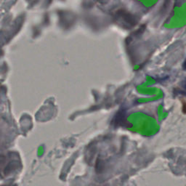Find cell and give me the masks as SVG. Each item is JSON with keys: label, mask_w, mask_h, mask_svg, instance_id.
I'll use <instances>...</instances> for the list:
<instances>
[{"label": "cell", "mask_w": 186, "mask_h": 186, "mask_svg": "<svg viewBox=\"0 0 186 186\" xmlns=\"http://www.w3.org/2000/svg\"><path fill=\"white\" fill-rule=\"evenodd\" d=\"M181 86H182V87L184 88V89H186V78H185V79L184 80H183V81H182Z\"/></svg>", "instance_id": "1"}, {"label": "cell", "mask_w": 186, "mask_h": 186, "mask_svg": "<svg viewBox=\"0 0 186 186\" xmlns=\"http://www.w3.org/2000/svg\"><path fill=\"white\" fill-rule=\"evenodd\" d=\"M183 68L186 71V60H185V62L183 63Z\"/></svg>", "instance_id": "2"}]
</instances>
